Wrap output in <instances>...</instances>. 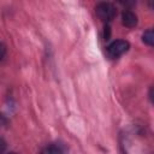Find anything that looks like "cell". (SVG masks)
<instances>
[{"label": "cell", "mask_w": 154, "mask_h": 154, "mask_svg": "<svg viewBox=\"0 0 154 154\" xmlns=\"http://www.w3.org/2000/svg\"><path fill=\"white\" fill-rule=\"evenodd\" d=\"M5 53H6V47H5V45L0 43V61L4 59V57H5Z\"/></svg>", "instance_id": "8992f818"}, {"label": "cell", "mask_w": 154, "mask_h": 154, "mask_svg": "<svg viewBox=\"0 0 154 154\" xmlns=\"http://www.w3.org/2000/svg\"><path fill=\"white\" fill-rule=\"evenodd\" d=\"M5 149H6V142H5V140L0 138V154H1Z\"/></svg>", "instance_id": "52a82bcc"}, {"label": "cell", "mask_w": 154, "mask_h": 154, "mask_svg": "<svg viewBox=\"0 0 154 154\" xmlns=\"http://www.w3.org/2000/svg\"><path fill=\"white\" fill-rule=\"evenodd\" d=\"M142 40L148 46H153L154 45V32H153V30L148 29L147 31H144V34L142 35Z\"/></svg>", "instance_id": "277c9868"}, {"label": "cell", "mask_w": 154, "mask_h": 154, "mask_svg": "<svg viewBox=\"0 0 154 154\" xmlns=\"http://www.w3.org/2000/svg\"><path fill=\"white\" fill-rule=\"evenodd\" d=\"M128 49H129V42L124 40H117L107 47V54L111 58H117L124 54L125 52H128Z\"/></svg>", "instance_id": "7a4b0ae2"}, {"label": "cell", "mask_w": 154, "mask_h": 154, "mask_svg": "<svg viewBox=\"0 0 154 154\" xmlns=\"http://www.w3.org/2000/svg\"><path fill=\"white\" fill-rule=\"evenodd\" d=\"M95 11H96L97 17L103 22H109L116 16L114 6L112 4H108V2H100L99 5H96Z\"/></svg>", "instance_id": "6da1fadb"}, {"label": "cell", "mask_w": 154, "mask_h": 154, "mask_svg": "<svg viewBox=\"0 0 154 154\" xmlns=\"http://www.w3.org/2000/svg\"><path fill=\"white\" fill-rule=\"evenodd\" d=\"M122 23H123V25H125L128 28H134L137 24V17L134 12L125 10L122 13Z\"/></svg>", "instance_id": "3957f363"}, {"label": "cell", "mask_w": 154, "mask_h": 154, "mask_svg": "<svg viewBox=\"0 0 154 154\" xmlns=\"http://www.w3.org/2000/svg\"><path fill=\"white\" fill-rule=\"evenodd\" d=\"M47 154H64L63 150L57 146H51L47 150Z\"/></svg>", "instance_id": "5b68a950"}, {"label": "cell", "mask_w": 154, "mask_h": 154, "mask_svg": "<svg viewBox=\"0 0 154 154\" xmlns=\"http://www.w3.org/2000/svg\"><path fill=\"white\" fill-rule=\"evenodd\" d=\"M8 154H17V153H13V152H12V153H8Z\"/></svg>", "instance_id": "ba28073f"}]
</instances>
